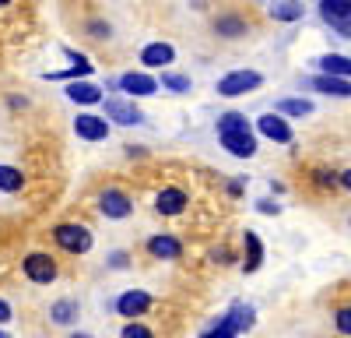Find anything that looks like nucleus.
Masks as SVG:
<instances>
[{"label": "nucleus", "mask_w": 351, "mask_h": 338, "mask_svg": "<svg viewBox=\"0 0 351 338\" xmlns=\"http://www.w3.org/2000/svg\"><path fill=\"white\" fill-rule=\"evenodd\" d=\"M256 324V317H253V306H246V303H236L228 310V314H221L218 317V324L211 328V331H204L200 338H239L243 331H250Z\"/></svg>", "instance_id": "f257e3e1"}, {"label": "nucleus", "mask_w": 351, "mask_h": 338, "mask_svg": "<svg viewBox=\"0 0 351 338\" xmlns=\"http://www.w3.org/2000/svg\"><path fill=\"white\" fill-rule=\"evenodd\" d=\"M53 240L60 243L67 254H88V250H92V233H88L84 225H77V222L56 225V229H53Z\"/></svg>", "instance_id": "f03ea898"}, {"label": "nucleus", "mask_w": 351, "mask_h": 338, "mask_svg": "<svg viewBox=\"0 0 351 338\" xmlns=\"http://www.w3.org/2000/svg\"><path fill=\"white\" fill-rule=\"evenodd\" d=\"M319 18H324L337 36L351 39V0H324V4H319Z\"/></svg>", "instance_id": "7ed1b4c3"}, {"label": "nucleus", "mask_w": 351, "mask_h": 338, "mask_svg": "<svg viewBox=\"0 0 351 338\" xmlns=\"http://www.w3.org/2000/svg\"><path fill=\"white\" fill-rule=\"evenodd\" d=\"M260 74L256 71H232V74H225L221 81H218V95H225V99H236V95H246V92H253V89H260Z\"/></svg>", "instance_id": "20e7f679"}, {"label": "nucleus", "mask_w": 351, "mask_h": 338, "mask_svg": "<svg viewBox=\"0 0 351 338\" xmlns=\"http://www.w3.org/2000/svg\"><path fill=\"white\" fill-rule=\"evenodd\" d=\"M99 212L106 215V218H127L130 212H134V201L123 194V190H116V187H109V190H102L99 194Z\"/></svg>", "instance_id": "39448f33"}, {"label": "nucleus", "mask_w": 351, "mask_h": 338, "mask_svg": "<svg viewBox=\"0 0 351 338\" xmlns=\"http://www.w3.org/2000/svg\"><path fill=\"white\" fill-rule=\"evenodd\" d=\"M25 275L36 282V286H49V282L56 278V261L49 258V254H28L25 258Z\"/></svg>", "instance_id": "423d86ee"}, {"label": "nucleus", "mask_w": 351, "mask_h": 338, "mask_svg": "<svg viewBox=\"0 0 351 338\" xmlns=\"http://www.w3.org/2000/svg\"><path fill=\"white\" fill-rule=\"evenodd\" d=\"M120 89L130 95V99H144V95H155L158 92V78L144 74V71H130L120 78Z\"/></svg>", "instance_id": "0eeeda50"}, {"label": "nucleus", "mask_w": 351, "mask_h": 338, "mask_svg": "<svg viewBox=\"0 0 351 338\" xmlns=\"http://www.w3.org/2000/svg\"><path fill=\"white\" fill-rule=\"evenodd\" d=\"M106 117L112 124H123V127H134V124H144V113L127 102V99H106Z\"/></svg>", "instance_id": "6e6552de"}, {"label": "nucleus", "mask_w": 351, "mask_h": 338, "mask_svg": "<svg viewBox=\"0 0 351 338\" xmlns=\"http://www.w3.org/2000/svg\"><path fill=\"white\" fill-rule=\"evenodd\" d=\"M74 131L84 141H106L109 137V120L106 117H95V113H81V117L74 120Z\"/></svg>", "instance_id": "1a4fd4ad"}, {"label": "nucleus", "mask_w": 351, "mask_h": 338, "mask_svg": "<svg viewBox=\"0 0 351 338\" xmlns=\"http://www.w3.org/2000/svg\"><path fill=\"white\" fill-rule=\"evenodd\" d=\"M148 306H152V296L144 289H127L120 300H116L120 317H141V314H148Z\"/></svg>", "instance_id": "9d476101"}, {"label": "nucleus", "mask_w": 351, "mask_h": 338, "mask_svg": "<svg viewBox=\"0 0 351 338\" xmlns=\"http://www.w3.org/2000/svg\"><path fill=\"white\" fill-rule=\"evenodd\" d=\"M218 141H221V148H228L236 159H250L253 152H256V137L250 134V131H236V134H218Z\"/></svg>", "instance_id": "9b49d317"}, {"label": "nucleus", "mask_w": 351, "mask_h": 338, "mask_svg": "<svg viewBox=\"0 0 351 338\" xmlns=\"http://www.w3.org/2000/svg\"><path fill=\"white\" fill-rule=\"evenodd\" d=\"M256 127H260L263 137L278 141V145H288V141H291V127L285 124V117H278V113H263V117L256 120Z\"/></svg>", "instance_id": "f8f14e48"}, {"label": "nucleus", "mask_w": 351, "mask_h": 338, "mask_svg": "<svg viewBox=\"0 0 351 338\" xmlns=\"http://www.w3.org/2000/svg\"><path fill=\"white\" fill-rule=\"evenodd\" d=\"M155 208H158V215H180L186 208V194L180 187H165L155 197Z\"/></svg>", "instance_id": "ddd939ff"}, {"label": "nucleus", "mask_w": 351, "mask_h": 338, "mask_svg": "<svg viewBox=\"0 0 351 338\" xmlns=\"http://www.w3.org/2000/svg\"><path fill=\"white\" fill-rule=\"evenodd\" d=\"M172 60H176V49L169 43H148V46L141 49V64L144 67H165Z\"/></svg>", "instance_id": "4468645a"}, {"label": "nucleus", "mask_w": 351, "mask_h": 338, "mask_svg": "<svg viewBox=\"0 0 351 338\" xmlns=\"http://www.w3.org/2000/svg\"><path fill=\"white\" fill-rule=\"evenodd\" d=\"M319 67H324L327 78H341V81H351V56H341V53H324L316 60Z\"/></svg>", "instance_id": "2eb2a0df"}, {"label": "nucleus", "mask_w": 351, "mask_h": 338, "mask_svg": "<svg viewBox=\"0 0 351 338\" xmlns=\"http://www.w3.org/2000/svg\"><path fill=\"white\" fill-rule=\"evenodd\" d=\"M313 89L316 92H324V95H334V99H351V81H341V78H327V74H316L313 81Z\"/></svg>", "instance_id": "dca6fc26"}, {"label": "nucleus", "mask_w": 351, "mask_h": 338, "mask_svg": "<svg viewBox=\"0 0 351 338\" xmlns=\"http://www.w3.org/2000/svg\"><path fill=\"white\" fill-rule=\"evenodd\" d=\"M148 250L155 254V258H162V261H176V258H180V254H183V243L180 240H176V236H152L148 240Z\"/></svg>", "instance_id": "f3484780"}, {"label": "nucleus", "mask_w": 351, "mask_h": 338, "mask_svg": "<svg viewBox=\"0 0 351 338\" xmlns=\"http://www.w3.org/2000/svg\"><path fill=\"white\" fill-rule=\"evenodd\" d=\"M67 99L92 106V102H102V89H95L92 81H74V84H67Z\"/></svg>", "instance_id": "a211bd4d"}, {"label": "nucleus", "mask_w": 351, "mask_h": 338, "mask_svg": "<svg viewBox=\"0 0 351 338\" xmlns=\"http://www.w3.org/2000/svg\"><path fill=\"white\" fill-rule=\"evenodd\" d=\"M77 314H81L77 300H56V303L49 306V317H53L56 324H74V321H77Z\"/></svg>", "instance_id": "6ab92c4d"}, {"label": "nucleus", "mask_w": 351, "mask_h": 338, "mask_svg": "<svg viewBox=\"0 0 351 338\" xmlns=\"http://www.w3.org/2000/svg\"><path fill=\"white\" fill-rule=\"evenodd\" d=\"M267 14L274 21H299L302 18V4H295V0H278V4H267Z\"/></svg>", "instance_id": "aec40b11"}, {"label": "nucleus", "mask_w": 351, "mask_h": 338, "mask_svg": "<svg viewBox=\"0 0 351 338\" xmlns=\"http://www.w3.org/2000/svg\"><path fill=\"white\" fill-rule=\"evenodd\" d=\"M215 28H218V36H225V39H239V36H246V21H243L239 14H221Z\"/></svg>", "instance_id": "412c9836"}, {"label": "nucleus", "mask_w": 351, "mask_h": 338, "mask_svg": "<svg viewBox=\"0 0 351 338\" xmlns=\"http://www.w3.org/2000/svg\"><path fill=\"white\" fill-rule=\"evenodd\" d=\"M274 113H278V117H309L313 102H309V99H281V102L274 106Z\"/></svg>", "instance_id": "4be33fe9"}, {"label": "nucleus", "mask_w": 351, "mask_h": 338, "mask_svg": "<svg viewBox=\"0 0 351 338\" xmlns=\"http://www.w3.org/2000/svg\"><path fill=\"white\" fill-rule=\"evenodd\" d=\"M246 250H250V258H246V271H256L263 264V243L253 229H246Z\"/></svg>", "instance_id": "5701e85b"}, {"label": "nucleus", "mask_w": 351, "mask_h": 338, "mask_svg": "<svg viewBox=\"0 0 351 338\" xmlns=\"http://www.w3.org/2000/svg\"><path fill=\"white\" fill-rule=\"evenodd\" d=\"M236 131H250L243 113H221L218 117V134H236Z\"/></svg>", "instance_id": "b1692460"}, {"label": "nucleus", "mask_w": 351, "mask_h": 338, "mask_svg": "<svg viewBox=\"0 0 351 338\" xmlns=\"http://www.w3.org/2000/svg\"><path fill=\"white\" fill-rule=\"evenodd\" d=\"M21 183H25L21 169H14V166H0V190L14 194V190H21Z\"/></svg>", "instance_id": "393cba45"}, {"label": "nucleus", "mask_w": 351, "mask_h": 338, "mask_svg": "<svg viewBox=\"0 0 351 338\" xmlns=\"http://www.w3.org/2000/svg\"><path fill=\"white\" fill-rule=\"evenodd\" d=\"M162 89H169V92H176V95H183V92H190V78H186V74L162 71Z\"/></svg>", "instance_id": "a878e982"}, {"label": "nucleus", "mask_w": 351, "mask_h": 338, "mask_svg": "<svg viewBox=\"0 0 351 338\" xmlns=\"http://www.w3.org/2000/svg\"><path fill=\"white\" fill-rule=\"evenodd\" d=\"M334 324L341 335H351V306H341L337 314H334Z\"/></svg>", "instance_id": "bb28decb"}, {"label": "nucleus", "mask_w": 351, "mask_h": 338, "mask_svg": "<svg viewBox=\"0 0 351 338\" xmlns=\"http://www.w3.org/2000/svg\"><path fill=\"white\" fill-rule=\"evenodd\" d=\"M120 338H155V335H152L148 328H144V324H134V321H130V324L123 328V335H120Z\"/></svg>", "instance_id": "cd10ccee"}, {"label": "nucleus", "mask_w": 351, "mask_h": 338, "mask_svg": "<svg viewBox=\"0 0 351 338\" xmlns=\"http://www.w3.org/2000/svg\"><path fill=\"white\" fill-rule=\"evenodd\" d=\"M316 183H319V187H337L341 177H337V173H327V169H316Z\"/></svg>", "instance_id": "c85d7f7f"}, {"label": "nucleus", "mask_w": 351, "mask_h": 338, "mask_svg": "<svg viewBox=\"0 0 351 338\" xmlns=\"http://www.w3.org/2000/svg\"><path fill=\"white\" fill-rule=\"evenodd\" d=\"M256 208H260L263 215H278V212H281V205H274L271 197H263V201H256Z\"/></svg>", "instance_id": "c756f323"}, {"label": "nucleus", "mask_w": 351, "mask_h": 338, "mask_svg": "<svg viewBox=\"0 0 351 338\" xmlns=\"http://www.w3.org/2000/svg\"><path fill=\"white\" fill-rule=\"evenodd\" d=\"M109 264H112V268H127V254H123V250L109 254Z\"/></svg>", "instance_id": "7c9ffc66"}, {"label": "nucleus", "mask_w": 351, "mask_h": 338, "mask_svg": "<svg viewBox=\"0 0 351 338\" xmlns=\"http://www.w3.org/2000/svg\"><path fill=\"white\" fill-rule=\"evenodd\" d=\"M92 32H95V39H109V25L95 21V25H92Z\"/></svg>", "instance_id": "2f4dec72"}, {"label": "nucleus", "mask_w": 351, "mask_h": 338, "mask_svg": "<svg viewBox=\"0 0 351 338\" xmlns=\"http://www.w3.org/2000/svg\"><path fill=\"white\" fill-rule=\"evenodd\" d=\"M11 321V306H8V300H0V324H8Z\"/></svg>", "instance_id": "473e14b6"}, {"label": "nucleus", "mask_w": 351, "mask_h": 338, "mask_svg": "<svg viewBox=\"0 0 351 338\" xmlns=\"http://www.w3.org/2000/svg\"><path fill=\"white\" fill-rule=\"evenodd\" d=\"M211 258H215V261H218V264H228V250H225V247H221V250H215V254H211Z\"/></svg>", "instance_id": "72a5a7b5"}, {"label": "nucleus", "mask_w": 351, "mask_h": 338, "mask_svg": "<svg viewBox=\"0 0 351 338\" xmlns=\"http://www.w3.org/2000/svg\"><path fill=\"white\" fill-rule=\"evenodd\" d=\"M341 187H348V190H351V169H344V173H341Z\"/></svg>", "instance_id": "f704fd0d"}, {"label": "nucleus", "mask_w": 351, "mask_h": 338, "mask_svg": "<svg viewBox=\"0 0 351 338\" xmlns=\"http://www.w3.org/2000/svg\"><path fill=\"white\" fill-rule=\"evenodd\" d=\"M71 338H92V335H71Z\"/></svg>", "instance_id": "c9c22d12"}, {"label": "nucleus", "mask_w": 351, "mask_h": 338, "mask_svg": "<svg viewBox=\"0 0 351 338\" xmlns=\"http://www.w3.org/2000/svg\"><path fill=\"white\" fill-rule=\"evenodd\" d=\"M0 338H11V335H8V331H0Z\"/></svg>", "instance_id": "e433bc0d"}]
</instances>
